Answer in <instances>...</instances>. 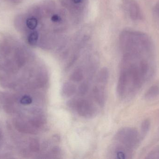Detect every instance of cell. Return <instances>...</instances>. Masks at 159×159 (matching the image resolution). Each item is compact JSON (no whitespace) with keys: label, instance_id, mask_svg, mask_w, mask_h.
Instances as JSON below:
<instances>
[{"label":"cell","instance_id":"1","mask_svg":"<svg viewBox=\"0 0 159 159\" xmlns=\"http://www.w3.org/2000/svg\"><path fill=\"white\" fill-rule=\"evenodd\" d=\"M0 46V85L15 91L36 90L45 86L47 75L33 54L23 46Z\"/></svg>","mask_w":159,"mask_h":159},{"label":"cell","instance_id":"2","mask_svg":"<svg viewBox=\"0 0 159 159\" xmlns=\"http://www.w3.org/2000/svg\"><path fill=\"white\" fill-rule=\"evenodd\" d=\"M70 18L53 1L36 5L29 10L23 23L28 44L47 49L60 45L65 42Z\"/></svg>","mask_w":159,"mask_h":159},{"label":"cell","instance_id":"3","mask_svg":"<svg viewBox=\"0 0 159 159\" xmlns=\"http://www.w3.org/2000/svg\"><path fill=\"white\" fill-rule=\"evenodd\" d=\"M37 92L22 91L0 96L4 110L10 116L15 129L20 133L36 134L45 123L42 97Z\"/></svg>","mask_w":159,"mask_h":159},{"label":"cell","instance_id":"4","mask_svg":"<svg viewBox=\"0 0 159 159\" xmlns=\"http://www.w3.org/2000/svg\"><path fill=\"white\" fill-rule=\"evenodd\" d=\"M153 56L123 54L117 91L123 99L135 95L153 72Z\"/></svg>","mask_w":159,"mask_h":159},{"label":"cell","instance_id":"5","mask_svg":"<svg viewBox=\"0 0 159 159\" xmlns=\"http://www.w3.org/2000/svg\"><path fill=\"white\" fill-rule=\"evenodd\" d=\"M142 136L134 128H125L120 130L115 137L112 152L115 158L129 159L140 143Z\"/></svg>","mask_w":159,"mask_h":159},{"label":"cell","instance_id":"6","mask_svg":"<svg viewBox=\"0 0 159 159\" xmlns=\"http://www.w3.org/2000/svg\"><path fill=\"white\" fill-rule=\"evenodd\" d=\"M120 44L122 53H153V45L147 35L141 32L125 30L120 37Z\"/></svg>","mask_w":159,"mask_h":159},{"label":"cell","instance_id":"7","mask_svg":"<svg viewBox=\"0 0 159 159\" xmlns=\"http://www.w3.org/2000/svg\"><path fill=\"white\" fill-rule=\"evenodd\" d=\"M71 20L78 22L83 18L87 9L88 0H60Z\"/></svg>","mask_w":159,"mask_h":159},{"label":"cell","instance_id":"8","mask_svg":"<svg viewBox=\"0 0 159 159\" xmlns=\"http://www.w3.org/2000/svg\"><path fill=\"white\" fill-rule=\"evenodd\" d=\"M69 105L74 109L79 115L86 118L93 117L97 112V109L94 104L84 99L72 100L69 102Z\"/></svg>","mask_w":159,"mask_h":159},{"label":"cell","instance_id":"9","mask_svg":"<svg viewBox=\"0 0 159 159\" xmlns=\"http://www.w3.org/2000/svg\"><path fill=\"white\" fill-rule=\"evenodd\" d=\"M123 6L125 11L133 20H138L142 18L140 7L134 0H123Z\"/></svg>","mask_w":159,"mask_h":159},{"label":"cell","instance_id":"10","mask_svg":"<svg viewBox=\"0 0 159 159\" xmlns=\"http://www.w3.org/2000/svg\"><path fill=\"white\" fill-rule=\"evenodd\" d=\"M105 85L106 84L97 82V85L94 87L93 90V98L101 106H102L104 105L105 102V88L104 87Z\"/></svg>","mask_w":159,"mask_h":159},{"label":"cell","instance_id":"11","mask_svg":"<svg viewBox=\"0 0 159 159\" xmlns=\"http://www.w3.org/2000/svg\"><path fill=\"white\" fill-rule=\"evenodd\" d=\"M76 91V87L74 84L70 82H66L62 86L61 92L62 95L66 97L73 96Z\"/></svg>","mask_w":159,"mask_h":159},{"label":"cell","instance_id":"12","mask_svg":"<svg viewBox=\"0 0 159 159\" xmlns=\"http://www.w3.org/2000/svg\"><path fill=\"white\" fill-rule=\"evenodd\" d=\"M159 96V86L154 85L150 87L145 94V98L147 100H153Z\"/></svg>","mask_w":159,"mask_h":159},{"label":"cell","instance_id":"13","mask_svg":"<svg viewBox=\"0 0 159 159\" xmlns=\"http://www.w3.org/2000/svg\"><path fill=\"white\" fill-rule=\"evenodd\" d=\"M84 70L81 67H77L72 73L70 78L74 82H80L84 78Z\"/></svg>","mask_w":159,"mask_h":159},{"label":"cell","instance_id":"14","mask_svg":"<svg viewBox=\"0 0 159 159\" xmlns=\"http://www.w3.org/2000/svg\"><path fill=\"white\" fill-rule=\"evenodd\" d=\"M109 78V72L108 69L106 68H103L101 70L97 77V82L106 84Z\"/></svg>","mask_w":159,"mask_h":159},{"label":"cell","instance_id":"15","mask_svg":"<svg viewBox=\"0 0 159 159\" xmlns=\"http://www.w3.org/2000/svg\"><path fill=\"white\" fill-rule=\"evenodd\" d=\"M90 85L89 82L84 81L82 82L78 88V94L80 96H84L87 94L89 89Z\"/></svg>","mask_w":159,"mask_h":159},{"label":"cell","instance_id":"16","mask_svg":"<svg viewBox=\"0 0 159 159\" xmlns=\"http://www.w3.org/2000/svg\"><path fill=\"white\" fill-rule=\"evenodd\" d=\"M150 128V122L148 119H146L142 123L141 126V136L144 137L148 133Z\"/></svg>","mask_w":159,"mask_h":159},{"label":"cell","instance_id":"17","mask_svg":"<svg viewBox=\"0 0 159 159\" xmlns=\"http://www.w3.org/2000/svg\"><path fill=\"white\" fill-rule=\"evenodd\" d=\"M146 158L151 159H159V146L153 148L149 152Z\"/></svg>","mask_w":159,"mask_h":159},{"label":"cell","instance_id":"18","mask_svg":"<svg viewBox=\"0 0 159 159\" xmlns=\"http://www.w3.org/2000/svg\"><path fill=\"white\" fill-rule=\"evenodd\" d=\"M154 15L157 19L159 21V2L155 6L154 8Z\"/></svg>","mask_w":159,"mask_h":159},{"label":"cell","instance_id":"19","mask_svg":"<svg viewBox=\"0 0 159 159\" xmlns=\"http://www.w3.org/2000/svg\"><path fill=\"white\" fill-rule=\"evenodd\" d=\"M3 133L2 132V129L0 128V149L2 147V145L3 143Z\"/></svg>","mask_w":159,"mask_h":159},{"label":"cell","instance_id":"20","mask_svg":"<svg viewBox=\"0 0 159 159\" xmlns=\"http://www.w3.org/2000/svg\"><path fill=\"white\" fill-rule=\"evenodd\" d=\"M10 1L13 2L14 3H19L21 2L22 0H10Z\"/></svg>","mask_w":159,"mask_h":159}]
</instances>
